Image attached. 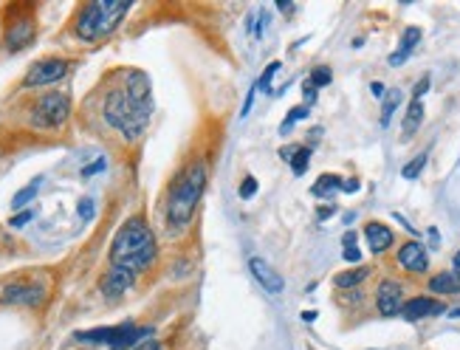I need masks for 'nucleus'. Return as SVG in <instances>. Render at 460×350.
Returning <instances> with one entry per match:
<instances>
[{
  "mask_svg": "<svg viewBox=\"0 0 460 350\" xmlns=\"http://www.w3.org/2000/svg\"><path fill=\"white\" fill-rule=\"evenodd\" d=\"M424 164H426V156L421 153V156H415V159H412V161L401 170V175H404V178H418V175H421V170H424Z\"/></svg>",
  "mask_w": 460,
  "mask_h": 350,
  "instance_id": "a878e982",
  "label": "nucleus"
},
{
  "mask_svg": "<svg viewBox=\"0 0 460 350\" xmlns=\"http://www.w3.org/2000/svg\"><path fill=\"white\" fill-rule=\"evenodd\" d=\"M37 189H40V178H34L29 187H23V189H20V192L12 198V206H15V209H23V206H26V203H29V200L37 195Z\"/></svg>",
  "mask_w": 460,
  "mask_h": 350,
  "instance_id": "4be33fe9",
  "label": "nucleus"
},
{
  "mask_svg": "<svg viewBox=\"0 0 460 350\" xmlns=\"http://www.w3.org/2000/svg\"><path fill=\"white\" fill-rule=\"evenodd\" d=\"M150 113H152V96H150V77L144 71H130L124 77V85L113 88L105 99V119L124 138H138L150 124Z\"/></svg>",
  "mask_w": 460,
  "mask_h": 350,
  "instance_id": "f257e3e1",
  "label": "nucleus"
},
{
  "mask_svg": "<svg viewBox=\"0 0 460 350\" xmlns=\"http://www.w3.org/2000/svg\"><path fill=\"white\" fill-rule=\"evenodd\" d=\"M429 291L435 294H457L460 291V274L457 271H440L429 279Z\"/></svg>",
  "mask_w": 460,
  "mask_h": 350,
  "instance_id": "dca6fc26",
  "label": "nucleus"
},
{
  "mask_svg": "<svg viewBox=\"0 0 460 350\" xmlns=\"http://www.w3.org/2000/svg\"><path fill=\"white\" fill-rule=\"evenodd\" d=\"M359 181L356 178H347V181H342V192H359Z\"/></svg>",
  "mask_w": 460,
  "mask_h": 350,
  "instance_id": "f704fd0d",
  "label": "nucleus"
},
{
  "mask_svg": "<svg viewBox=\"0 0 460 350\" xmlns=\"http://www.w3.org/2000/svg\"><path fill=\"white\" fill-rule=\"evenodd\" d=\"M454 271H457V274H460V251H457V254H454Z\"/></svg>",
  "mask_w": 460,
  "mask_h": 350,
  "instance_id": "a19ab883",
  "label": "nucleus"
},
{
  "mask_svg": "<svg viewBox=\"0 0 460 350\" xmlns=\"http://www.w3.org/2000/svg\"><path fill=\"white\" fill-rule=\"evenodd\" d=\"M401 286L396 283V279H384V283L378 286V291H375V305H378V314L381 316H396V314H401Z\"/></svg>",
  "mask_w": 460,
  "mask_h": 350,
  "instance_id": "1a4fd4ad",
  "label": "nucleus"
},
{
  "mask_svg": "<svg viewBox=\"0 0 460 350\" xmlns=\"http://www.w3.org/2000/svg\"><path fill=\"white\" fill-rule=\"evenodd\" d=\"M443 311H446V305L438 302V300H429V297H415V300H410V302L401 305V316L410 319V322L424 319V316H438Z\"/></svg>",
  "mask_w": 460,
  "mask_h": 350,
  "instance_id": "f8f14e48",
  "label": "nucleus"
},
{
  "mask_svg": "<svg viewBox=\"0 0 460 350\" xmlns=\"http://www.w3.org/2000/svg\"><path fill=\"white\" fill-rule=\"evenodd\" d=\"M302 94H305V108L317 102V88H314V85H308V82H305V91H302Z\"/></svg>",
  "mask_w": 460,
  "mask_h": 350,
  "instance_id": "2f4dec72",
  "label": "nucleus"
},
{
  "mask_svg": "<svg viewBox=\"0 0 460 350\" xmlns=\"http://www.w3.org/2000/svg\"><path fill=\"white\" fill-rule=\"evenodd\" d=\"M249 268H252V274H254V279L257 283L268 291V294H280L282 289H285V283H282V277L263 260V257H252L249 260Z\"/></svg>",
  "mask_w": 460,
  "mask_h": 350,
  "instance_id": "9b49d317",
  "label": "nucleus"
},
{
  "mask_svg": "<svg viewBox=\"0 0 460 350\" xmlns=\"http://www.w3.org/2000/svg\"><path fill=\"white\" fill-rule=\"evenodd\" d=\"M102 170H105V159H99V161L88 164V167L82 170V178H91V175H96V173H102Z\"/></svg>",
  "mask_w": 460,
  "mask_h": 350,
  "instance_id": "7c9ffc66",
  "label": "nucleus"
},
{
  "mask_svg": "<svg viewBox=\"0 0 460 350\" xmlns=\"http://www.w3.org/2000/svg\"><path fill=\"white\" fill-rule=\"evenodd\" d=\"M418 43H421V29H415V26L407 29L404 37H401V48H398L396 54H390V65H401V62L412 54V48H415Z\"/></svg>",
  "mask_w": 460,
  "mask_h": 350,
  "instance_id": "f3484780",
  "label": "nucleus"
},
{
  "mask_svg": "<svg viewBox=\"0 0 460 350\" xmlns=\"http://www.w3.org/2000/svg\"><path fill=\"white\" fill-rule=\"evenodd\" d=\"M452 316H454V319H460V308H454V311H452Z\"/></svg>",
  "mask_w": 460,
  "mask_h": 350,
  "instance_id": "79ce46f5",
  "label": "nucleus"
},
{
  "mask_svg": "<svg viewBox=\"0 0 460 350\" xmlns=\"http://www.w3.org/2000/svg\"><path fill=\"white\" fill-rule=\"evenodd\" d=\"M302 119H308V108H305V105H299V108H291V113H288V119L280 124V130L285 133V130H291V124H294V122H302Z\"/></svg>",
  "mask_w": 460,
  "mask_h": 350,
  "instance_id": "393cba45",
  "label": "nucleus"
},
{
  "mask_svg": "<svg viewBox=\"0 0 460 350\" xmlns=\"http://www.w3.org/2000/svg\"><path fill=\"white\" fill-rule=\"evenodd\" d=\"M68 68H71L68 59H57V57H51V59H40L37 65H31V71L26 74L23 85H26V88L54 85V82H59V80L68 74Z\"/></svg>",
  "mask_w": 460,
  "mask_h": 350,
  "instance_id": "0eeeda50",
  "label": "nucleus"
},
{
  "mask_svg": "<svg viewBox=\"0 0 460 350\" xmlns=\"http://www.w3.org/2000/svg\"><path fill=\"white\" fill-rule=\"evenodd\" d=\"M34 40V20L31 17H15L12 23H6V45L12 51H20L26 48L29 43Z\"/></svg>",
  "mask_w": 460,
  "mask_h": 350,
  "instance_id": "9d476101",
  "label": "nucleus"
},
{
  "mask_svg": "<svg viewBox=\"0 0 460 350\" xmlns=\"http://www.w3.org/2000/svg\"><path fill=\"white\" fill-rule=\"evenodd\" d=\"M206 189V164L203 161H192L173 184L170 198H167V221L175 229H184L192 215H195V206L201 200Z\"/></svg>",
  "mask_w": 460,
  "mask_h": 350,
  "instance_id": "7ed1b4c3",
  "label": "nucleus"
},
{
  "mask_svg": "<svg viewBox=\"0 0 460 350\" xmlns=\"http://www.w3.org/2000/svg\"><path fill=\"white\" fill-rule=\"evenodd\" d=\"M370 274V268L367 265H356V268H350V271H342L333 283H336V289H353V286H359L361 279Z\"/></svg>",
  "mask_w": 460,
  "mask_h": 350,
  "instance_id": "6ab92c4d",
  "label": "nucleus"
},
{
  "mask_svg": "<svg viewBox=\"0 0 460 350\" xmlns=\"http://www.w3.org/2000/svg\"><path fill=\"white\" fill-rule=\"evenodd\" d=\"M254 192H257V178H252V175H249V178H243V184H240V198H246V200H249Z\"/></svg>",
  "mask_w": 460,
  "mask_h": 350,
  "instance_id": "c85d7f7f",
  "label": "nucleus"
},
{
  "mask_svg": "<svg viewBox=\"0 0 460 350\" xmlns=\"http://www.w3.org/2000/svg\"><path fill=\"white\" fill-rule=\"evenodd\" d=\"M76 212H80V218H82L85 224L94 221V200H91V198H82L80 206H76Z\"/></svg>",
  "mask_w": 460,
  "mask_h": 350,
  "instance_id": "bb28decb",
  "label": "nucleus"
},
{
  "mask_svg": "<svg viewBox=\"0 0 460 350\" xmlns=\"http://www.w3.org/2000/svg\"><path fill=\"white\" fill-rule=\"evenodd\" d=\"M364 235H367V243H370V249L375 251V254H381V251H387L390 246H393V232L384 226V224H367L364 226Z\"/></svg>",
  "mask_w": 460,
  "mask_h": 350,
  "instance_id": "2eb2a0df",
  "label": "nucleus"
},
{
  "mask_svg": "<svg viewBox=\"0 0 460 350\" xmlns=\"http://www.w3.org/2000/svg\"><path fill=\"white\" fill-rule=\"evenodd\" d=\"M333 212H336L333 203H331V206H322V209H319V218H328V215H333Z\"/></svg>",
  "mask_w": 460,
  "mask_h": 350,
  "instance_id": "4c0bfd02",
  "label": "nucleus"
},
{
  "mask_svg": "<svg viewBox=\"0 0 460 350\" xmlns=\"http://www.w3.org/2000/svg\"><path fill=\"white\" fill-rule=\"evenodd\" d=\"M336 189H342V178H339V175H322V178L311 187V192H314L317 198H325V195H331V192H336Z\"/></svg>",
  "mask_w": 460,
  "mask_h": 350,
  "instance_id": "aec40b11",
  "label": "nucleus"
},
{
  "mask_svg": "<svg viewBox=\"0 0 460 350\" xmlns=\"http://www.w3.org/2000/svg\"><path fill=\"white\" fill-rule=\"evenodd\" d=\"M308 164H311V150L308 147H296V153L291 159V173L294 175H302L305 170H308Z\"/></svg>",
  "mask_w": 460,
  "mask_h": 350,
  "instance_id": "412c9836",
  "label": "nucleus"
},
{
  "mask_svg": "<svg viewBox=\"0 0 460 350\" xmlns=\"http://www.w3.org/2000/svg\"><path fill=\"white\" fill-rule=\"evenodd\" d=\"M398 263H401L407 271H412V274H424L426 265H429L426 249H424L421 243H404V246L398 249Z\"/></svg>",
  "mask_w": 460,
  "mask_h": 350,
  "instance_id": "ddd939ff",
  "label": "nucleus"
},
{
  "mask_svg": "<svg viewBox=\"0 0 460 350\" xmlns=\"http://www.w3.org/2000/svg\"><path fill=\"white\" fill-rule=\"evenodd\" d=\"M156 260V238H152L150 226L144 221H127L119 235L113 238V246H110V263L116 268H127L133 274L144 271L152 265Z\"/></svg>",
  "mask_w": 460,
  "mask_h": 350,
  "instance_id": "f03ea898",
  "label": "nucleus"
},
{
  "mask_svg": "<svg viewBox=\"0 0 460 350\" xmlns=\"http://www.w3.org/2000/svg\"><path fill=\"white\" fill-rule=\"evenodd\" d=\"M345 260H347V263H359V260H361V251H359L356 246H350V249H345Z\"/></svg>",
  "mask_w": 460,
  "mask_h": 350,
  "instance_id": "72a5a7b5",
  "label": "nucleus"
},
{
  "mask_svg": "<svg viewBox=\"0 0 460 350\" xmlns=\"http://www.w3.org/2000/svg\"><path fill=\"white\" fill-rule=\"evenodd\" d=\"M71 113V99L65 94H45L34 110H31V122L37 127H59Z\"/></svg>",
  "mask_w": 460,
  "mask_h": 350,
  "instance_id": "423d86ee",
  "label": "nucleus"
},
{
  "mask_svg": "<svg viewBox=\"0 0 460 350\" xmlns=\"http://www.w3.org/2000/svg\"><path fill=\"white\" fill-rule=\"evenodd\" d=\"M426 88H429V77H424V80H421V82L415 85V91H412V96H415V99H421V96L426 94Z\"/></svg>",
  "mask_w": 460,
  "mask_h": 350,
  "instance_id": "473e14b6",
  "label": "nucleus"
},
{
  "mask_svg": "<svg viewBox=\"0 0 460 350\" xmlns=\"http://www.w3.org/2000/svg\"><path fill=\"white\" fill-rule=\"evenodd\" d=\"M130 3H122V0H94V3L82 6L80 17H76V37H82L88 43L108 37L110 31H116Z\"/></svg>",
  "mask_w": 460,
  "mask_h": 350,
  "instance_id": "20e7f679",
  "label": "nucleus"
},
{
  "mask_svg": "<svg viewBox=\"0 0 460 350\" xmlns=\"http://www.w3.org/2000/svg\"><path fill=\"white\" fill-rule=\"evenodd\" d=\"M398 102H401V91H390V94H387V102H384V110H381V124H384V127L390 124V119H393Z\"/></svg>",
  "mask_w": 460,
  "mask_h": 350,
  "instance_id": "5701e85b",
  "label": "nucleus"
},
{
  "mask_svg": "<svg viewBox=\"0 0 460 350\" xmlns=\"http://www.w3.org/2000/svg\"><path fill=\"white\" fill-rule=\"evenodd\" d=\"M150 336V328H136V325H119V328H96V330H82L76 333L80 342H96V344H110L113 350H124L136 344L138 339Z\"/></svg>",
  "mask_w": 460,
  "mask_h": 350,
  "instance_id": "39448f33",
  "label": "nucleus"
},
{
  "mask_svg": "<svg viewBox=\"0 0 460 350\" xmlns=\"http://www.w3.org/2000/svg\"><path fill=\"white\" fill-rule=\"evenodd\" d=\"M34 218V212H31V209H26V212H20V215H15L12 221H9V226H15V229H20V226H26L29 221Z\"/></svg>",
  "mask_w": 460,
  "mask_h": 350,
  "instance_id": "c756f323",
  "label": "nucleus"
},
{
  "mask_svg": "<svg viewBox=\"0 0 460 350\" xmlns=\"http://www.w3.org/2000/svg\"><path fill=\"white\" fill-rule=\"evenodd\" d=\"M331 80H333L331 68L319 65V68H314V71H311V77H308V85H314V88H322V85H331Z\"/></svg>",
  "mask_w": 460,
  "mask_h": 350,
  "instance_id": "b1692460",
  "label": "nucleus"
},
{
  "mask_svg": "<svg viewBox=\"0 0 460 350\" xmlns=\"http://www.w3.org/2000/svg\"><path fill=\"white\" fill-rule=\"evenodd\" d=\"M421 119H424V105H421V99H412V105L407 108V116H404V138H410L415 130H418V124H421Z\"/></svg>",
  "mask_w": 460,
  "mask_h": 350,
  "instance_id": "a211bd4d",
  "label": "nucleus"
},
{
  "mask_svg": "<svg viewBox=\"0 0 460 350\" xmlns=\"http://www.w3.org/2000/svg\"><path fill=\"white\" fill-rule=\"evenodd\" d=\"M0 300L9 305H40L45 300V291L34 283H9L0 291Z\"/></svg>",
  "mask_w": 460,
  "mask_h": 350,
  "instance_id": "6e6552de",
  "label": "nucleus"
},
{
  "mask_svg": "<svg viewBox=\"0 0 460 350\" xmlns=\"http://www.w3.org/2000/svg\"><path fill=\"white\" fill-rule=\"evenodd\" d=\"M342 243H345L347 249H350V246H356V235H353V232H347V235L342 238Z\"/></svg>",
  "mask_w": 460,
  "mask_h": 350,
  "instance_id": "58836bf2",
  "label": "nucleus"
},
{
  "mask_svg": "<svg viewBox=\"0 0 460 350\" xmlns=\"http://www.w3.org/2000/svg\"><path fill=\"white\" fill-rule=\"evenodd\" d=\"M133 271H127V268H110L105 277H102V291L105 294H110V297H119V294H124L130 286H133Z\"/></svg>",
  "mask_w": 460,
  "mask_h": 350,
  "instance_id": "4468645a",
  "label": "nucleus"
},
{
  "mask_svg": "<svg viewBox=\"0 0 460 350\" xmlns=\"http://www.w3.org/2000/svg\"><path fill=\"white\" fill-rule=\"evenodd\" d=\"M280 71V62H271L268 68H266V74L260 77V82H257V88H263V91H268V85H271V77Z\"/></svg>",
  "mask_w": 460,
  "mask_h": 350,
  "instance_id": "cd10ccee",
  "label": "nucleus"
},
{
  "mask_svg": "<svg viewBox=\"0 0 460 350\" xmlns=\"http://www.w3.org/2000/svg\"><path fill=\"white\" fill-rule=\"evenodd\" d=\"M370 91H373V96H378V99L384 96V85H381V82H373V85H370Z\"/></svg>",
  "mask_w": 460,
  "mask_h": 350,
  "instance_id": "e433bc0d",
  "label": "nucleus"
},
{
  "mask_svg": "<svg viewBox=\"0 0 460 350\" xmlns=\"http://www.w3.org/2000/svg\"><path fill=\"white\" fill-rule=\"evenodd\" d=\"M302 319H305V322H314V319H317V311H305Z\"/></svg>",
  "mask_w": 460,
  "mask_h": 350,
  "instance_id": "ea45409f",
  "label": "nucleus"
},
{
  "mask_svg": "<svg viewBox=\"0 0 460 350\" xmlns=\"http://www.w3.org/2000/svg\"><path fill=\"white\" fill-rule=\"evenodd\" d=\"M136 350H164V347H161V344H159L156 339H147V342H141V344H138Z\"/></svg>",
  "mask_w": 460,
  "mask_h": 350,
  "instance_id": "c9c22d12",
  "label": "nucleus"
}]
</instances>
